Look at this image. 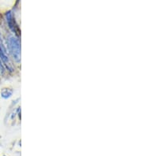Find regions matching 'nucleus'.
Segmentation results:
<instances>
[{"instance_id": "2", "label": "nucleus", "mask_w": 142, "mask_h": 156, "mask_svg": "<svg viewBox=\"0 0 142 156\" xmlns=\"http://www.w3.org/2000/svg\"><path fill=\"white\" fill-rule=\"evenodd\" d=\"M12 93H13L12 90L8 89V88H4L2 91V92H1V95H2L3 98H8L12 95Z\"/></svg>"}, {"instance_id": "1", "label": "nucleus", "mask_w": 142, "mask_h": 156, "mask_svg": "<svg viewBox=\"0 0 142 156\" xmlns=\"http://www.w3.org/2000/svg\"><path fill=\"white\" fill-rule=\"evenodd\" d=\"M10 48H11V51L13 54V56L15 57L17 61L19 60L20 57V48H19V44L16 42L15 40H11L10 41Z\"/></svg>"}]
</instances>
